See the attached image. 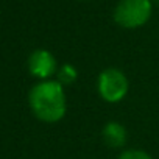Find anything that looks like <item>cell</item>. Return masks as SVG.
Here are the masks:
<instances>
[{
  "label": "cell",
  "instance_id": "cell-2",
  "mask_svg": "<svg viewBox=\"0 0 159 159\" xmlns=\"http://www.w3.org/2000/svg\"><path fill=\"white\" fill-rule=\"evenodd\" d=\"M151 0H120L114 10V22L122 28H139L151 16Z\"/></svg>",
  "mask_w": 159,
  "mask_h": 159
},
{
  "label": "cell",
  "instance_id": "cell-5",
  "mask_svg": "<svg viewBox=\"0 0 159 159\" xmlns=\"http://www.w3.org/2000/svg\"><path fill=\"white\" fill-rule=\"evenodd\" d=\"M126 137H128L126 128L120 122H116V120L108 122L103 126V129H102V139H103L105 145L109 147V148H122V147H125Z\"/></svg>",
  "mask_w": 159,
  "mask_h": 159
},
{
  "label": "cell",
  "instance_id": "cell-1",
  "mask_svg": "<svg viewBox=\"0 0 159 159\" xmlns=\"http://www.w3.org/2000/svg\"><path fill=\"white\" fill-rule=\"evenodd\" d=\"M28 105L34 117L45 123L59 122L67 111L64 86L56 80L36 83L28 92Z\"/></svg>",
  "mask_w": 159,
  "mask_h": 159
},
{
  "label": "cell",
  "instance_id": "cell-6",
  "mask_svg": "<svg viewBox=\"0 0 159 159\" xmlns=\"http://www.w3.org/2000/svg\"><path fill=\"white\" fill-rule=\"evenodd\" d=\"M56 78V81L61 84V86H70V84H73L76 80H78V70H76V67H73L72 64H69V62H66V64H61L59 67H58V72H56V75H55Z\"/></svg>",
  "mask_w": 159,
  "mask_h": 159
},
{
  "label": "cell",
  "instance_id": "cell-3",
  "mask_svg": "<svg viewBox=\"0 0 159 159\" xmlns=\"http://www.w3.org/2000/svg\"><path fill=\"white\" fill-rule=\"evenodd\" d=\"M129 89V81L123 70L117 67H108L100 72L97 78V91L98 95L106 103H119L122 102Z\"/></svg>",
  "mask_w": 159,
  "mask_h": 159
},
{
  "label": "cell",
  "instance_id": "cell-7",
  "mask_svg": "<svg viewBox=\"0 0 159 159\" xmlns=\"http://www.w3.org/2000/svg\"><path fill=\"white\" fill-rule=\"evenodd\" d=\"M117 159H153V156L139 148H128V150H123Z\"/></svg>",
  "mask_w": 159,
  "mask_h": 159
},
{
  "label": "cell",
  "instance_id": "cell-4",
  "mask_svg": "<svg viewBox=\"0 0 159 159\" xmlns=\"http://www.w3.org/2000/svg\"><path fill=\"white\" fill-rule=\"evenodd\" d=\"M58 62L52 52L45 48H38L28 56V70L39 81L52 80L58 72Z\"/></svg>",
  "mask_w": 159,
  "mask_h": 159
}]
</instances>
